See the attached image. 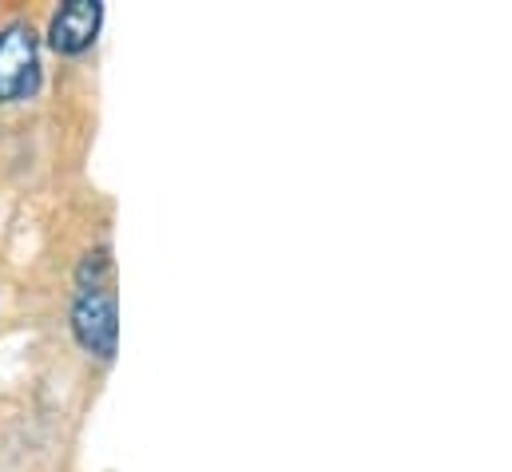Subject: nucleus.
Returning <instances> with one entry per match:
<instances>
[{
	"instance_id": "f03ea898",
	"label": "nucleus",
	"mask_w": 512,
	"mask_h": 472,
	"mask_svg": "<svg viewBox=\"0 0 512 472\" xmlns=\"http://www.w3.org/2000/svg\"><path fill=\"white\" fill-rule=\"evenodd\" d=\"M44 84V64H40V36L32 24L12 20L0 28V104H20L32 100Z\"/></svg>"
},
{
	"instance_id": "7ed1b4c3",
	"label": "nucleus",
	"mask_w": 512,
	"mask_h": 472,
	"mask_svg": "<svg viewBox=\"0 0 512 472\" xmlns=\"http://www.w3.org/2000/svg\"><path fill=\"white\" fill-rule=\"evenodd\" d=\"M104 4L100 0H64L48 24V48L56 56H80L100 40Z\"/></svg>"
},
{
	"instance_id": "f257e3e1",
	"label": "nucleus",
	"mask_w": 512,
	"mask_h": 472,
	"mask_svg": "<svg viewBox=\"0 0 512 472\" xmlns=\"http://www.w3.org/2000/svg\"><path fill=\"white\" fill-rule=\"evenodd\" d=\"M68 326L72 338L84 354L112 361L120 346V298L112 290V282L104 286H76L72 310H68Z\"/></svg>"
},
{
	"instance_id": "20e7f679",
	"label": "nucleus",
	"mask_w": 512,
	"mask_h": 472,
	"mask_svg": "<svg viewBox=\"0 0 512 472\" xmlns=\"http://www.w3.org/2000/svg\"><path fill=\"white\" fill-rule=\"evenodd\" d=\"M112 282V250L108 246H96L80 258L76 266V286H104Z\"/></svg>"
}]
</instances>
